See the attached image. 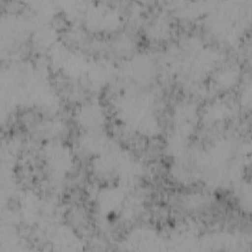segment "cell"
Instances as JSON below:
<instances>
[{"label": "cell", "mask_w": 252, "mask_h": 252, "mask_svg": "<svg viewBox=\"0 0 252 252\" xmlns=\"http://www.w3.org/2000/svg\"><path fill=\"white\" fill-rule=\"evenodd\" d=\"M158 64L156 58L147 52L135 53L126 58L117 69V78L121 79L125 89H147L158 77Z\"/></svg>", "instance_id": "7a4b0ae2"}, {"label": "cell", "mask_w": 252, "mask_h": 252, "mask_svg": "<svg viewBox=\"0 0 252 252\" xmlns=\"http://www.w3.org/2000/svg\"><path fill=\"white\" fill-rule=\"evenodd\" d=\"M232 113V108L226 101L216 99L204 107V110L201 113V118L207 125L215 126L229 120Z\"/></svg>", "instance_id": "5bb4252c"}, {"label": "cell", "mask_w": 252, "mask_h": 252, "mask_svg": "<svg viewBox=\"0 0 252 252\" xmlns=\"http://www.w3.org/2000/svg\"><path fill=\"white\" fill-rule=\"evenodd\" d=\"M40 156L47 171L54 178H65L75 166L73 150L61 140L44 142Z\"/></svg>", "instance_id": "277c9868"}, {"label": "cell", "mask_w": 252, "mask_h": 252, "mask_svg": "<svg viewBox=\"0 0 252 252\" xmlns=\"http://www.w3.org/2000/svg\"><path fill=\"white\" fill-rule=\"evenodd\" d=\"M240 78V71L236 66H220L212 73L214 86L220 91H229L237 86Z\"/></svg>", "instance_id": "9a60e30c"}, {"label": "cell", "mask_w": 252, "mask_h": 252, "mask_svg": "<svg viewBox=\"0 0 252 252\" xmlns=\"http://www.w3.org/2000/svg\"><path fill=\"white\" fill-rule=\"evenodd\" d=\"M129 192L131 191H128L120 183H106L98 187L94 196L96 212L103 219L121 215Z\"/></svg>", "instance_id": "8992f818"}, {"label": "cell", "mask_w": 252, "mask_h": 252, "mask_svg": "<svg viewBox=\"0 0 252 252\" xmlns=\"http://www.w3.org/2000/svg\"><path fill=\"white\" fill-rule=\"evenodd\" d=\"M125 243L133 245L131 249L140 250L159 249L158 245L164 244L162 238L154 228L145 225L134 227L126 236Z\"/></svg>", "instance_id": "7c38bea8"}, {"label": "cell", "mask_w": 252, "mask_h": 252, "mask_svg": "<svg viewBox=\"0 0 252 252\" xmlns=\"http://www.w3.org/2000/svg\"><path fill=\"white\" fill-rule=\"evenodd\" d=\"M117 69L109 59H91L83 81L93 91H100L117 78Z\"/></svg>", "instance_id": "9c48e42d"}, {"label": "cell", "mask_w": 252, "mask_h": 252, "mask_svg": "<svg viewBox=\"0 0 252 252\" xmlns=\"http://www.w3.org/2000/svg\"><path fill=\"white\" fill-rule=\"evenodd\" d=\"M240 102L243 106L250 107V102H251V85H250V82H248L247 85H245V87L243 88V90L241 92Z\"/></svg>", "instance_id": "d6986e66"}, {"label": "cell", "mask_w": 252, "mask_h": 252, "mask_svg": "<svg viewBox=\"0 0 252 252\" xmlns=\"http://www.w3.org/2000/svg\"><path fill=\"white\" fill-rule=\"evenodd\" d=\"M67 127L64 121L55 118L46 119L37 126V133L45 142L60 140V138L65 135Z\"/></svg>", "instance_id": "2e32d148"}, {"label": "cell", "mask_w": 252, "mask_h": 252, "mask_svg": "<svg viewBox=\"0 0 252 252\" xmlns=\"http://www.w3.org/2000/svg\"><path fill=\"white\" fill-rule=\"evenodd\" d=\"M115 142L105 130L81 132L77 138V148L79 152L92 158L104 153Z\"/></svg>", "instance_id": "30bf717a"}, {"label": "cell", "mask_w": 252, "mask_h": 252, "mask_svg": "<svg viewBox=\"0 0 252 252\" xmlns=\"http://www.w3.org/2000/svg\"><path fill=\"white\" fill-rule=\"evenodd\" d=\"M31 41L35 49L48 53L60 41L59 32L50 23L40 24L32 32Z\"/></svg>", "instance_id": "4fadbf2b"}, {"label": "cell", "mask_w": 252, "mask_h": 252, "mask_svg": "<svg viewBox=\"0 0 252 252\" xmlns=\"http://www.w3.org/2000/svg\"><path fill=\"white\" fill-rule=\"evenodd\" d=\"M82 20L89 32L111 33L120 29L123 16L116 7L105 4H89Z\"/></svg>", "instance_id": "5b68a950"}, {"label": "cell", "mask_w": 252, "mask_h": 252, "mask_svg": "<svg viewBox=\"0 0 252 252\" xmlns=\"http://www.w3.org/2000/svg\"><path fill=\"white\" fill-rule=\"evenodd\" d=\"M49 63L64 77L73 81L83 80L91 59L80 50L59 41L49 52Z\"/></svg>", "instance_id": "3957f363"}, {"label": "cell", "mask_w": 252, "mask_h": 252, "mask_svg": "<svg viewBox=\"0 0 252 252\" xmlns=\"http://www.w3.org/2000/svg\"><path fill=\"white\" fill-rule=\"evenodd\" d=\"M48 240L55 250H79L83 242L76 231L67 224H53L47 230Z\"/></svg>", "instance_id": "8fae6325"}, {"label": "cell", "mask_w": 252, "mask_h": 252, "mask_svg": "<svg viewBox=\"0 0 252 252\" xmlns=\"http://www.w3.org/2000/svg\"><path fill=\"white\" fill-rule=\"evenodd\" d=\"M113 102L117 119L129 131L150 138L158 135L155 94L147 89H124Z\"/></svg>", "instance_id": "6da1fadb"}, {"label": "cell", "mask_w": 252, "mask_h": 252, "mask_svg": "<svg viewBox=\"0 0 252 252\" xmlns=\"http://www.w3.org/2000/svg\"><path fill=\"white\" fill-rule=\"evenodd\" d=\"M201 119V113L195 102L188 99L178 101L171 112V131L177 135L191 139Z\"/></svg>", "instance_id": "ba28073f"}, {"label": "cell", "mask_w": 252, "mask_h": 252, "mask_svg": "<svg viewBox=\"0 0 252 252\" xmlns=\"http://www.w3.org/2000/svg\"><path fill=\"white\" fill-rule=\"evenodd\" d=\"M149 35L155 39H162L166 38L167 34L170 32V27L169 23L167 22L166 18L158 17L157 20L153 23V25L149 28Z\"/></svg>", "instance_id": "e0dca14e"}, {"label": "cell", "mask_w": 252, "mask_h": 252, "mask_svg": "<svg viewBox=\"0 0 252 252\" xmlns=\"http://www.w3.org/2000/svg\"><path fill=\"white\" fill-rule=\"evenodd\" d=\"M133 46V41L127 35H119L112 44V48L119 54L127 55Z\"/></svg>", "instance_id": "ac0fdd59"}, {"label": "cell", "mask_w": 252, "mask_h": 252, "mask_svg": "<svg viewBox=\"0 0 252 252\" xmlns=\"http://www.w3.org/2000/svg\"><path fill=\"white\" fill-rule=\"evenodd\" d=\"M74 120L82 132L104 130L108 121L106 107L97 99L81 102L74 111Z\"/></svg>", "instance_id": "52a82bcc"}]
</instances>
